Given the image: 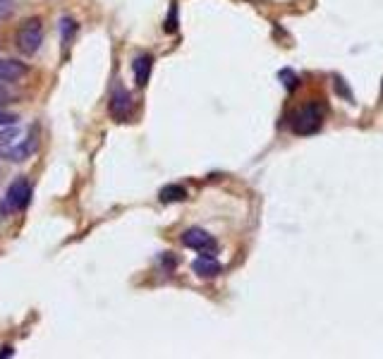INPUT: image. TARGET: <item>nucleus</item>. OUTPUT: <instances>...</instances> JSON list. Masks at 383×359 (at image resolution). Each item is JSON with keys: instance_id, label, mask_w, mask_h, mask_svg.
Returning <instances> with one entry per match:
<instances>
[{"instance_id": "obj_16", "label": "nucleus", "mask_w": 383, "mask_h": 359, "mask_svg": "<svg viewBox=\"0 0 383 359\" xmlns=\"http://www.w3.org/2000/svg\"><path fill=\"white\" fill-rule=\"evenodd\" d=\"M14 99H17V96H14V94H10V91L5 89V87H0V105H8V103H12Z\"/></svg>"}, {"instance_id": "obj_14", "label": "nucleus", "mask_w": 383, "mask_h": 359, "mask_svg": "<svg viewBox=\"0 0 383 359\" xmlns=\"http://www.w3.org/2000/svg\"><path fill=\"white\" fill-rule=\"evenodd\" d=\"M278 77L283 79V87H285L287 91H292V89L297 87V77H295V72H292V70H280Z\"/></svg>"}, {"instance_id": "obj_12", "label": "nucleus", "mask_w": 383, "mask_h": 359, "mask_svg": "<svg viewBox=\"0 0 383 359\" xmlns=\"http://www.w3.org/2000/svg\"><path fill=\"white\" fill-rule=\"evenodd\" d=\"M74 32H77V22H74V19H70V17L60 19V34H63L60 41H63V53H68V45H70V41H72Z\"/></svg>"}, {"instance_id": "obj_9", "label": "nucleus", "mask_w": 383, "mask_h": 359, "mask_svg": "<svg viewBox=\"0 0 383 359\" xmlns=\"http://www.w3.org/2000/svg\"><path fill=\"white\" fill-rule=\"evenodd\" d=\"M151 68H154V58H151V55H137V58H134L132 70H134V82H137V87H146V84H149Z\"/></svg>"}, {"instance_id": "obj_1", "label": "nucleus", "mask_w": 383, "mask_h": 359, "mask_svg": "<svg viewBox=\"0 0 383 359\" xmlns=\"http://www.w3.org/2000/svg\"><path fill=\"white\" fill-rule=\"evenodd\" d=\"M321 125H324V105L321 103H309L304 105V108H300L295 115H292L290 120V127L295 134H314L321 130Z\"/></svg>"}, {"instance_id": "obj_7", "label": "nucleus", "mask_w": 383, "mask_h": 359, "mask_svg": "<svg viewBox=\"0 0 383 359\" xmlns=\"http://www.w3.org/2000/svg\"><path fill=\"white\" fill-rule=\"evenodd\" d=\"M37 149H39V130H34V134L29 132L27 139H22L12 151H10L8 161H14V163H19V161H27L32 154H37Z\"/></svg>"}, {"instance_id": "obj_17", "label": "nucleus", "mask_w": 383, "mask_h": 359, "mask_svg": "<svg viewBox=\"0 0 383 359\" xmlns=\"http://www.w3.org/2000/svg\"><path fill=\"white\" fill-rule=\"evenodd\" d=\"M10 14H12V8H10V5H0V22H3V19H8Z\"/></svg>"}, {"instance_id": "obj_18", "label": "nucleus", "mask_w": 383, "mask_h": 359, "mask_svg": "<svg viewBox=\"0 0 383 359\" xmlns=\"http://www.w3.org/2000/svg\"><path fill=\"white\" fill-rule=\"evenodd\" d=\"M14 355V347H10V345H5L3 350H0V357H12Z\"/></svg>"}, {"instance_id": "obj_19", "label": "nucleus", "mask_w": 383, "mask_h": 359, "mask_svg": "<svg viewBox=\"0 0 383 359\" xmlns=\"http://www.w3.org/2000/svg\"><path fill=\"white\" fill-rule=\"evenodd\" d=\"M0 3H8V0H0Z\"/></svg>"}, {"instance_id": "obj_15", "label": "nucleus", "mask_w": 383, "mask_h": 359, "mask_svg": "<svg viewBox=\"0 0 383 359\" xmlns=\"http://www.w3.org/2000/svg\"><path fill=\"white\" fill-rule=\"evenodd\" d=\"M17 115L14 113H5V110H0V125H17Z\"/></svg>"}, {"instance_id": "obj_10", "label": "nucleus", "mask_w": 383, "mask_h": 359, "mask_svg": "<svg viewBox=\"0 0 383 359\" xmlns=\"http://www.w3.org/2000/svg\"><path fill=\"white\" fill-rule=\"evenodd\" d=\"M19 141H22V132H19L17 125H10L8 130H3V132H0V158H8L10 151H12Z\"/></svg>"}, {"instance_id": "obj_8", "label": "nucleus", "mask_w": 383, "mask_h": 359, "mask_svg": "<svg viewBox=\"0 0 383 359\" xmlns=\"http://www.w3.org/2000/svg\"><path fill=\"white\" fill-rule=\"evenodd\" d=\"M192 271H194L199 278H216L223 269H220V264L216 261V256L201 254L199 259H194V264H192Z\"/></svg>"}, {"instance_id": "obj_4", "label": "nucleus", "mask_w": 383, "mask_h": 359, "mask_svg": "<svg viewBox=\"0 0 383 359\" xmlns=\"http://www.w3.org/2000/svg\"><path fill=\"white\" fill-rule=\"evenodd\" d=\"M32 201V187L24 178H17L12 185L8 187V194H5V209L10 211H24Z\"/></svg>"}, {"instance_id": "obj_11", "label": "nucleus", "mask_w": 383, "mask_h": 359, "mask_svg": "<svg viewBox=\"0 0 383 359\" xmlns=\"http://www.w3.org/2000/svg\"><path fill=\"white\" fill-rule=\"evenodd\" d=\"M161 204H173V201H183L187 199V189L183 185H165L163 189L158 192Z\"/></svg>"}, {"instance_id": "obj_3", "label": "nucleus", "mask_w": 383, "mask_h": 359, "mask_svg": "<svg viewBox=\"0 0 383 359\" xmlns=\"http://www.w3.org/2000/svg\"><path fill=\"white\" fill-rule=\"evenodd\" d=\"M180 240H183V245L187 247V249H194V252H199V254H206V256L218 254V242L214 240V235H209V232L201 230V227H189V230H185Z\"/></svg>"}, {"instance_id": "obj_13", "label": "nucleus", "mask_w": 383, "mask_h": 359, "mask_svg": "<svg viewBox=\"0 0 383 359\" xmlns=\"http://www.w3.org/2000/svg\"><path fill=\"white\" fill-rule=\"evenodd\" d=\"M163 29L168 34H173L175 29H178V3H175V0H173V5H170V14H168V19H165Z\"/></svg>"}, {"instance_id": "obj_5", "label": "nucleus", "mask_w": 383, "mask_h": 359, "mask_svg": "<svg viewBox=\"0 0 383 359\" xmlns=\"http://www.w3.org/2000/svg\"><path fill=\"white\" fill-rule=\"evenodd\" d=\"M108 110L118 123L127 120L130 110H132V96H130V91L123 87H115L113 94H110V101H108Z\"/></svg>"}, {"instance_id": "obj_6", "label": "nucleus", "mask_w": 383, "mask_h": 359, "mask_svg": "<svg viewBox=\"0 0 383 359\" xmlns=\"http://www.w3.org/2000/svg\"><path fill=\"white\" fill-rule=\"evenodd\" d=\"M29 74V65L22 60L0 58V82H19Z\"/></svg>"}, {"instance_id": "obj_2", "label": "nucleus", "mask_w": 383, "mask_h": 359, "mask_svg": "<svg viewBox=\"0 0 383 359\" xmlns=\"http://www.w3.org/2000/svg\"><path fill=\"white\" fill-rule=\"evenodd\" d=\"M14 43H17L19 53L24 55H34L43 43V27H41V19L32 17V19H24L19 24L17 34H14Z\"/></svg>"}]
</instances>
